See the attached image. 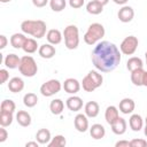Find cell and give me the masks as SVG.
<instances>
[{
    "label": "cell",
    "mask_w": 147,
    "mask_h": 147,
    "mask_svg": "<svg viewBox=\"0 0 147 147\" xmlns=\"http://www.w3.org/2000/svg\"><path fill=\"white\" fill-rule=\"evenodd\" d=\"M93 65L100 72H110L117 68L121 62V51L110 41H99L91 54Z\"/></svg>",
    "instance_id": "1"
},
{
    "label": "cell",
    "mask_w": 147,
    "mask_h": 147,
    "mask_svg": "<svg viewBox=\"0 0 147 147\" xmlns=\"http://www.w3.org/2000/svg\"><path fill=\"white\" fill-rule=\"evenodd\" d=\"M46 23L41 20H25L21 23V30L25 34H30L36 39H40L46 34Z\"/></svg>",
    "instance_id": "2"
},
{
    "label": "cell",
    "mask_w": 147,
    "mask_h": 147,
    "mask_svg": "<svg viewBox=\"0 0 147 147\" xmlns=\"http://www.w3.org/2000/svg\"><path fill=\"white\" fill-rule=\"evenodd\" d=\"M105 33H106V30L102 24L92 23V24H90L87 31L84 34V41H85V44L93 46V45L98 44L105 37Z\"/></svg>",
    "instance_id": "3"
},
{
    "label": "cell",
    "mask_w": 147,
    "mask_h": 147,
    "mask_svg": "<svg viewBox=\"0 0 147 147\" xmlns=\"http://www.w3.org/2000/svg\"><path fill=\"white\" fill-rule=\"evenodd\" d=\"M103 77L96 70H91L82 80V87L85 92H93L102 85Z\"/></svg>",
    "instance_id": "4"
},
{
    "label": "cell",
    "mask_w": 147,
    "mask_h": 147,
    "mask_svg": "<svg viewBox=\"0 0 147 147\" xmlns=\"http://www.w3.org/2000/svg\"><path fill=\"white\" fill-rule=\"evenodd\" d=\"M64 44L68 49H76L79 45V30L76 25L70 24L63 30Z\"/></svg>",
    "instance_id": "5"
},
{
    "label": "cell",
    "mask_w": 147,
    "mask_h": 147,
    "mask_svg": "<svg viewBox=\"0 0 147 147\" xmlns=\"http://www.w3.org/2000/svg\"><path fill=\"white\" fill-rule=\"evenodd\" d=\"M18 70L24 77H33L38 72V65L32 56L24 55L23 57H21V63H20Z\"/></svg>",
    "instance_id": "6"
},
{
    "label": "cell",
    "mask_w": 147,
    "mask_h": 147,
    "mask_svg": "<svg viewBox=\"0 0 147 147\" xmlns=\"http://www.w3.org/2000/svg\"><path fill=\"white\" fill-rule=\"evenodd\" d=\"M61 88H62V84L60 80L49 79L40 86V93H41V95L48 98V96H53L56 93H59L61 91Z\"/></svg>",
    "instance_id": "7"
},
{
    "label": "cell",
    "mask_w": 147,
    "mask_h": 147,
    "mask_svg": "<svg viewBox=\"0 0 147 147\" xmlns=\"http://www.w3.org/2000/svg\"><path fill=\"white\" fill-rule=\"evenodd\" d=\"M138 45H139V40H138L137 37L127 36L122 40V42L119 45V51L124 55H132V54L136 53V51L138 48Z\"/></svg>",
    "instance_id": "8"
},
{
    "label": "cell",
    "mask_w": 147,
    "mask_h": 147,
    "mask_svg": "<svg viewBox=\"0 0 147 147\" xmlns=\"http://www.w3.org/2000/svg\"><path fill=\"white\" fill-rule=\"evenodd\" d=\"M117 17H118V20H119L121 22H123V23H129V22H131V21L133 20V17H134V10H133L132 7L124 5V6L118 10Z\"/></svg>",
    "instance_id": "9"
},
{
    "label": "cell",
    "mask_w": 147,
    "mask_h": 147,
    "mask_svg": "<svg viewBox=\"0 0 147 147\" xmlns=\"http://www.w3.org/2000/svg\"><path fill=\"white\" fill-rule=\"evenodd\" d=\"M82 84L76 78H67L62 85L63 90L69 94H76L79 92Z\"/></svg>",
    "instance_id": "10"
},
{
    "label": "cell",
    "mask_w": 147,
    "mask_h": 147,
    "mask_svg": "<svg viewBox=\"0 0 147 147\" xmlns=\"http://www.w3.org/2000/svg\"><path fill=\"white\" fill-rule=\"evenodd\" d=\"M74 125L78 132H86L90 129L87 116L85 114H77L75 119H74Z\"/></svg>",
    "instance_id": "11"
},
{
    "label": "cell",
    "mask_w": 147,
    "mask_h": 147,
    "mask_svg": "<svg viewBox=\"0 0 147 147\" xmlns=\"http://www.w3.org/2000/svg\"><path fill=\"white\" fill-rule=\"evenodd\" d=\"M136 108V103L134 101L131 99V98H124L119 101V106H118V109L121 113H123L124 115H129V114H132L133 110Z\"/></svg>",
    "instance_id": "12"
},
{
    "label": "cell",
    "mask_w": 147,
    "mask_h": 147,
    "mask_svg": "<svg viewBox=\"0 0 147 147\" xmlns=\"http://www.w3.org/2000/svg\"><path fill=\"white\" fill-rule=\"evenodd\" d=\"M38 53L39 55L42 57V59H52L54 57V55L56 54V49L54 47V45L52 44H42L39 46V49H38Z\"/></svg>",
    "instance_id": "13"
},
{
    "label": "cell",
    "mask_w": 147,
    "mask_h": 147,
    "mask_svg": "<svg viewBox=\"0 0 147 147\" xmlns=\"http://www.w3.org/2000/svg\"><path fill=\"white\" fill-rule=\"evenodd\" d=\"M110 127H111V131H113L115 134L122 136V134H124V133L126 132L127 123H126V121H125L123 117H118V118L110 125Z\"/></svg>",
    "instance_id": "14"
},
{
    "label": "cell",
    "mask_w": 147,
    "mask_h": 147,
    "mask_svg": "<svg viewBox=\"0 0 147 147\" xmlns=\"http://www.w3.org/2000/svg\"><path fill=\"white\" fill-rule=\"evenodd\" d=\"M62 38H63V33H61L60 30L57 29H51L47 31L46 33V39L49 44L52 45H59L61 41H62Z\"/></svg>",
    "instance_id": "15"
},
{
    "label": "cell",
    "mask_w": 147,
    "mask_h": 147,
    "mask_svg": "<svg viewBox=\"0 0 147 147\" xmlns=\"http://www.w3.org/2000/svg\"><path fill=\"white\" fill-rule=\"evenodd\" d=\"M84 111H85V115L90 118H94L99 115V111H100V107H99V103L96 101H88L86 102V105L84 106Z\"/></svg>",
    "instance_id": "16"
},
{
    "label": "cell",
    "mask_w": 147,
    "mask_h": 147,
    "mask_svg": "<svg viewBox=\"0 0 147 147\" xmlns=\"http://www.w3.org/2000/svg\"><path fill=\"white\" fill-rule=\"evenodd\" d=\"M65 106L71 111H78L83 108V100H82V98H79L77 95H72L67 99Z\"/></svg>",
    "instance_id": "17"
},
{
    "label": "cell",
    "mask_w": 147,
    "mask_h": 147,
    "mask_svg": "<svg viewBox=\"0 0 147 147\" xmlns=\"http://www.w3.org/2000/svg\"><path fill=\"white\" fill-rule=\"evenodd\" d=\"M129 125L132 131L139 132L144 126V119L139 114H132L129 118Z\"/></svg>",
    "instance_id": "18"
},
{
    "label": "cell",
    "mask_w": 147,
    "mask_h": 147,
    "mask_svg": "<svg viewBox=\"0 0 147 147\" xmlns=\"http://www.w3.org/2000/svg\"><path fill=\"white\" fill-rule=\"evenodd\" d=\"M24 88V82L20 77H13L8 82V90L13 93H18L22 92Z\"/></svg>",
    "instance_id": "19"
},
{
    "label": "cell",
    "mask_w": 147,
    "mask_h": 147,
    "mask_svg": "<svg viewBox=\"0 0 147 147\" xmlns=\"http://www.w3.org/2000/svg\"><path fill=\"white\" fill-rule=\"evenodd\" d=\"M118 117H119V114H118V108L117 107H115V106H108L106 108L105 119H106V122L109 125H111Z\"/></svg>",
    "instance_id": "20"
},
{
    "label": "cell",
    "mask_w": 147,
    "mask_h": 147,
    "mask_svg": "<svg viewBox=\"0 0 147 147\" xmlns=\"http://www.w3.org/2000/svg\"><path fill=\"white\" fill-rule=\"evenodd\" d=\"M20 63H21V57H18V55L13 54V53L6 55V57L3 60V64L8 69H16V68H18Z\"/></svg>",
    "instance_id": "21"
},
{
    "label": "cell",
    "mask_w": 147,
    "mask_h": 147,
    "mask_svg": "<svg viewBox=\"0 0 147 147\" xmlns=\"http://www.w3.org/2000/svg\"><path fill=\"white\" fill-rule=\"evenodd\" d=\"M90 134L93 139L95 140H99V139H102L105 136H106V129L102 124H93L91 127H90Z\"/></svg>",
    "instance_id": "22"
},
{
    "label": "cell",
    "mask_w": 147,
    "mask_h": 147,
    "mask_svg": "<svg viewBox=\"0 0 147 147\" xmlns=\"http://www.w3.org/2000/svg\"><path fill=\"white\" fill-rule=\"evenodd\" d=\"M51 139H52L51 131L47 130V129H39L37 131V133H36V140L40 145H48Z\"/></svg>",
    "instance_id": "23"
},
{
    "label": "cell",
    "mask_w": 147,
    "mask_h": 147,
    "mask_svg": "<svg viewBox=\"0 0 147 147\" xmlns=\"http://www.w3.org/2000/svg\"><path fill=\"white\" fill-rule=\"evenodd\" d=\"M16 122L21 126L26 127L31 124V115L25 110H18L16 113Z\"/></svg>",
    "instance_id": "24"
},
{
    "label": "cell",
    "mask_w": 147,
    "mask_h": 147,
    "mask_svg": "<svg viewBox=\"0 0 147 147\" xmlns=\"http://www.w3.org/2000/svg\"><path fill=\"white\" fill-rule=\"evenodd\" d=\"M28 39V37H25V33H14L11 37H10V45L16 48V49H20L23 47L25 40Z\"/></svg>",
    "instance_id": "25"
},
{
    "label": "cell",
    "mask_w": 147,
    "mask_h": 147,
    "mask_svg": "<svg viewBox=\"0 0 147 147\" xmlns=\"http://www.w3.org/2000/svg\"><path fill=\"white\" fill-rule=\"evenodd\" d=\"M22 49L26 53V54H33L37 52V49H39V45L37 44V40L34 38H28L22 47Z\"/></svg>",
    "instance_id": "26"
},
{
    "label": "cell",
    "mask_w": 147,
    "mask_h": 147,
    "mask_svg": "<svg viewBox=\"0 0 147 147\" xmlns=\"http://www.w3.org/2000/svg\"><path fill=\"white\" fill-rule=\"evenodd\" d=\"M102 10H103V6L99 2H96L95 0L90 1L86 5V11L91 15H99L102 13Z\"/></svg>",
    "instance_id": "27"
},
{
    "label": "cell",
    "mask_w": 147,
    "mask_h": 147,
    "mask_svg": "<svg viewBox=\"0 0 147 147\" xmlns=\"http://www.w3.org/2000/svg\"><path fill=\"white\" fill-rule=\"evenodd\" d=\"M144 68H139L136 69L133 71H131V82L133 85L136 86H142V77H144Z\"/></svg>",
    "instance_id": "28"
},
{
    "label": "cell",
    "mask_w": 147,
    "mask_h": 147,
    "mask_svg": "<svg viewBox=\"0 0 147 147\" xmlns=\"http://www.w3.org/2000/svg\"><path fill=\"white\" fill-rule=\"evenodd\" d=\"M64 109V103L61 99H54L49 103V110L53 115H60Z\"/></svg>",
    "instance_id": "29"
},
{
    "label": "cell",
    "mask_w": 147,
    "mask_h": 147,
    "mask_svg": "<svg viewBox=\"0 0 147 147\" xmlns=\"http://www.w3.org/2000/svg\"><path fill=\"white\" fill-rule=\"evenodd\" d=\"M126 68H127V70L131 72V71H133V70H136V69L144 68V62H142V60H141L140 57H138V56H132V57H130V59L127 60V62H126Z\"/></svg>",
    "instance_id": "30"
},
{
    "label": "cell",
    "mask_w": 147,
    "mask_h": 147,
    "mask_svg": "<svg viewBox=\"0 0 147 147\" xmlns=\"http://www.w3.org/2000/svg\"><path fill=\"white\" fill-rule=\"evenodd\" d=\"M23 103L25 107L28 108H33L37 103H38V96L37 94L30 92V93H26L24 96H23Z\"/></svg>",
    "instance_id": "31"
},
{
    "label": "cell",
    "mask_w": 147,
    "mask_h": 147,
    "mask_svg": "<svg viewBox=\"0 0 147 147\" xmlns=\"http://www.w3.org/2000/svg\"><path fill=\"white\" fill-rule=\"evenodd\" d=\"M16 110V105L13 100L10 99H5L2 102H1V106H0V111H6V113H13Z\"/></svg>",
    "instance_id": "32"
},
{
    "label": "cell",
    "mask_w": 147,
    "mask_h": 147,
    "mask_svg": "<svg viewBox=\"0 0 147 147\" xmlns=\"http://www.w3.org/2000/svg\"><path fill=\"white\" fill-rule=\"evenodd\" d=\"M67 145V140L64 138V136L62 134H57L55 137H53L51 139V141L48 142V147H63Z\"/></svg>",
    "instance_id": "33"
},
{
    "label": "cell",
    "mask_w": 147,
    "mask_h": 147,
    "mask_svg": "<svg viewBox=\"0 0 147 147\" xmlns=\"http://www.w3.org/2000/svg\"><path fill=\"white\" fill-rule=\"evenodd\" d=\"M13 113H6V111H0V125L1 126H9L13 123Z\"/></svg>",
    "instance_id": "34"
},
{
    "label": "cell",
    "mask_w": 147,
    "mask_h": 147,
    "mask_svg": "<svg viewBox=\"0 0 147 147\" xmlns=\"http://www.w3.org/2000/svg\"><path fill=\"white\" fill-rule=\"evenodd\" d=\"M67 1L65 0H49V7L53 11L60 13L63 9H65Z\"/></svg>",
    "instance_id": "35"
},
{
    "label": "cell",
    "mask_w": 147,
    "mask_h": 147,
    "mask_svg": "<svg viewBox=\"0 0 147 147\" xmlns=\"http://www.w3.org/2000/svg\"><path fill=\"white\" fill-rule=\"evenodd\" d=\"M130 145L131 147H147V140L141 139V138H138V139L136 138L130 141Z\"/></svg>",
    "instance_id": "36"
},
{
    "label": "cell",
    "mask_w": 147,
    "mask_h": 147,
    "mask_svg": "<svg viewBox=\"0 0 147 147\" xmlns=\"http://www.w3.org/2000/svg\"><path fill=\"white\" fill-rule=\"evenodd\" d=\"M84 2L85 0H69V6L74 9H78L84 6Z\"/></svg>",
    "instance_id": "37"
},
{
    "label": "cell",
    "mask_w": 147,
    "mask_h": 147,
    "mask_svg": "<svg viewBox=\"0 0 147 147\" xmlns=\"http://www.w3.org/2000/svg\"><path fill=\"white\" fill-rule=\"evenodd\" d=\"M9 79V72L7 69H0V84H5Z\"/></svg>",
    "instance_id": "38"
},
{
    "label": "cell",
    "mask_w": 147,
    "mask_h": 147,
    "mask_svg": "<svg viewBox=\"0 0 147 147\" xmlns=\"http://www.w3.org/2000/svg\"><path fill=\"white\" fill-rule=\"evenodd\" d=\"M48 2H49V0H32L33 6L37 7V8H42V7H45Z\"/></svg>",
    "instance_id": "39"
},
{
    "label": "cell",
    "mask_w": 147,
    "mask_h": 147,
    "mask_svg": "<svg viewBox=\"0 0 147 147\" xmlns=\"http://www.w3.org/2000/svg\"><path fill=\"white\" fill-rule=\"evenodd\" d=\"M8 138V132L7 130L5 129V126H1L0 127V142H5Z\"/></svg>",
    "instance_id": "40"
},
{
    "label": "cell",
    "mask_w": 147,
    "mask_h": 147,
    "mask_svg": "<svg viewBox=\"0 0 147 147\" xmlns=\"http://www.w3.org/2000/svg\"><path fill=\"white\" fill-rule=\"evenodd\" d=\"M8 44V39L5 34H1L0 36V49H3Z\"/></svg>",
    "instance_id": "41"
},
{
    "label": "cell",
    "mask_w": 147,
    "mask_h": 147,
    "mask_svg": "<svg viewBox=\"0 0 147 147\" xmlns=\"http://www.w3.org/2000/svg\"><path fill=\"white\" fill-rule=\"evenodd\" d=\"M116 147H131L130 145V141L129 140H119L115 144Z\"/></svg>",
    "instance_id": "42"
},
{
    "label": "cell",
    "mask_w": 147,
    "mask_h": 147,
    "mask_svg": "<svg viewBox=\"0 0 147 147\" xmlns=\"http://www.w3.org/2000/svg\"><path fill=\"white\" fill-rule=\"evenodd\" d=\"M39 145H40V144H39L38 141H29V142L25 144L26 147H38Z\"/></svg>",
    "instance_id": "43"
},
{
    "label": "cell",
    "mask_w": 147,
    "mask_h": 147,
    "mask_svg": "<svg viewBox=\"0 0 147 147\" xmlns=\"http://www.w3.org/2000/svg\"><path fill=\"white\" fill-rule=\"evenodd\" d=\"M142 86L147 87V71L144 72V77H142Z\"/></svg>",
    "instance_id": "44"
},
{
    "label": "cell",
    "mask_w": 147,
    "mask_h": 147,
    "mask_svg": "<svg viewBox=\"0 0 147 147\" xmlns=\"http://www.w3.org/2000/svg\"><path fill=\"white\" fill-rule=\"evenodd\" d=\"M113 1H114L116 5H121V6H124V5H125V3H126L129 0H113Z\"/></svg>",
    "instance_id": "45"
},
{
    "label": "cell",
    "mask_w": 147,
    "mask_h": 147,
    "mask_svg": "<svg viewBox=\"0 0 147 147\" xmlns=\"http://www.w3.org/2000/svg\"><path fill=\"white\" fill-rule=\"evenodd\" d=\"M96 2H99V3H101L102 6H106L108 2H109V0H95Z\"/></svg>",
    "instance_id": "46"
},
{
    "label": "cell",
    "mask_w": 147,
    "mask_h": 147,
    "mask_svg": "<svg viewBox=\"0 0 147 147\" xmlns=\"http://www.w3.org/2000/svg\"><path fill=\"white\" fill-rule=\"evenodd\" d=\"M144 133H145V136L147 137V124L145 125V129H144Z\"/></svg>",
    "instance_id": "47"
},
{
    "label": "cell",
    "mask_w": 147,
    "mask_h": 147,
    "mask_svg": "<svg viewBox=\"0 0 147 147\" xmlns=\"http://www.w3.org/2000/svg\"><path fill=\"white\" fill-rule=\"evenodd\" d=\"M11 0H0V2L1 3H7V2H10Z\"/></svg>",
    "instance_id": "48"
},
{
    "label": "cell",
    "mask_w": 147,
    "mask_h": 147,
    "mask_svg": "<svg viewBox=\"0 0 147 147\" xmlns=\"http://www.w3.org/2000/svg\"><path fill=\"white\" fill-rule=\"evenodd\" d=\"M145 60H146V65H147V52L145 53Z\"/></svg>",
    "instance_id": "49"
},
{
    "label": "cell",
    "mask_w": 147,
    "mask_h": 147,
    "mask_svg": "<svg viewBox=\"0 0 147 147\" xmlns=\"http://www.w3.org/2000/svg\"><path fill=\"white\" fill-rule=\"evenodd\" d=\"M145 123L147 124V116H146V118H145Z\"/></svg>",
    "instance_id": "50"
}]
</instances>
